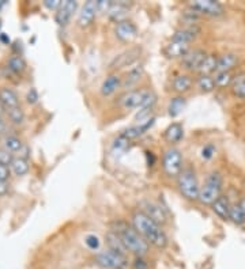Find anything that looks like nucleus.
<instances>
[{
  "label": "nucleus",
  "mask_w": 245,
  "mask_h": 269,
  "mask_svg": "<svg viewBox=\"0 0 245 269\" xmlns=\"http://www.w3.org/2000/svg\"><path fill=\"white\" fill-rule=\"evenodd\" d=\"M211 208H213V212L221 218L222 220H227L229 219V215H230V203H229V199L226 196H222L221 194L220 197L217 200L214 201L211 204Z\"/></svg>",
  "instance_id": "obj_17"
},
{
  "label": "nucleus",
  "mask_w": 245,
  "mask_h": 269,
  "mask_svg": "<svg viewBox=\"0 0 245 269\" xmlns=\"http://www.w3.org/2000/svg\"><path fill=\"white\" fill-rule=\"evenodd\" d=\"M192 78L189 75H185V74H180L177 75L175 79H173V90L178 93V94H182V93H187L192 87Z\"/></svg>",
  "instance_id": "obj_25"
},
{
  "label": "nucleus",
  "mask_w": 245,
  "mask_h": 269,
  "mask_svg": "<svg viewBox=\"0 0 245 269\" xmlns=\"http://www.w3.org/2000/svg\"><path fill=\"white\" fill-rule=\"evenodd\" d=\"M14 161L13 155L10 154V151L8 150H0V163L1 165H6V166H8V165H11Z\"/></svg>",
  "instance_id": "obj_40"
},
{
  "label": "nucleus",
  "mask_w": 245,
  "mask_h": 269,
  "mask_svg": "<svg viewBox=\"0 0 245 269\" xmlns=\"http://www.w3.org/2000/svg\"><path fill=\"white\" fill-rule=\"evenodd\" d=\"M189 8L199 15H207V17H220L225 14L223 6L215 0H195L189 3Z\"/></svg>",
  "instance_id": "obj_7"
},
{
  "label": "nucleus",
  "mask_w": 245,
  "mask_h": 269,
  "mask_svg": "<svg viewBox=\"0 0 245 269\" xmlns=\"http://www.w3.org/2000/svg\"><path fill=\"white\" fill-rule=\"evenodd\" d=\"M182 21H184V23L187 26H195L200 21V15L189 8L188 11H185V13L182 14Z\"/></svg>",
  "instance_id": "obj_36"
},
{
  "label": "nucleus",
  "mask_w": 245,
  "mask_h": 269,
  "mask_svg": "<svg viewBox=\"0 0 245 269\" xmlns=\"http://www.w3.org/2000/svg\"><path fill=\"white\" fill-rule=\"evenodd\" d=\"M97 13H98V10H97V1H94V0L86 1L83 4V7H82L79 15H78V23H79V26L88 27V26L91 25Z\"/></svg>",
  "instance_id": "obj_13"
},
{
  "label": "nucleus",
  "mask_w": 245,
  "mask_h": 269,
  "mask_svg": "<svg viewBox=\"0 0 245 269\" xmlns=\"http://www.w3.org/2000/svg\"><path fill=\"white\" fill-rule=\"evenodd\" d=\"M140 55H142V48L140 46H131V48H128V49L121 52L120 55L114 57L113 62L111 63V68L121 69L130 67V65L138 62Z\"/></svg>",
  "instance_id": "obj_9"
},
{
  "label": "nucleus",
  "mask_w": 245,
  "mask_h": 269,
  "mask_svg": "<svg viewBox=\"0 0 245 269\" xmlns=\"http://www.w3.org/2000/svg\"><path fill=\"white\" fill-rule=\"evenodd\" d=\"M6 4V0H0V10H1V7Z\"/></svg>",
  "instance_id": "obj_51"
},
{
  "label": "nucleus",
  "mask_w": 245,
  "mask_h": 269,
  "mask_svg": "<svg viewBox=\"0 0 245 269\" xmlns=\"http://www.w3.org/2000/svg\"><path fill=\"white\" fill-rule=\"evenodd\" d=\"M8 177H10V169H8V166L0 163V181L6 182L8 180Z\"/></svg>",
  "instance_id": "obj_44"
},
{
  "label": "nucleus",
  "mask_w": 245,
  "mask_h": 269,
  "mask_svg": "<svg viewBox=\"0 0 245 269\" xmlns=\"http://www.w3.org/2000/svg\"><path fill=\"white\" fill-rule=\"evenodd\" d=\"M207 57V53L203 49H189L184 56L181 57V65L189 71H196L200 68L201 63Z\"/></svg>",
  "instance_id": "obj_11"
},
{
  "label": "nucleus",
  "mask_w": 245,
  "mask_h": 269,
  "mask_svg": "<svg viewBox=\"0 0 245 269\" xmlns=\"http://www.w3.org/2000/svg\"><path fill=\"white\" fill-rule=\"evenodd\" d=\"M0 102L1 105L7 109H13V107L19 106V98L17 93L13 88L1 87L0 88Z\"/></svg>",
  "instance_id": "obj_24"
},
{
  "label": "nucleus",
  "mask_w": 245,
  "mask_h": 269,
  "mask_svg": "<svg viewBox=\"0 0 245 269\" xmlns=\"http://www.w3.org/2000/svg\"><path fill=\"white\" fill-rule=\"evenodd\" d=\"M76 7H78V3H76L75 0H67V1H64L62 7L57 10L56 15H55V21H56L57 25H67L69 21H71V18H72L74 13H75Z\"/></svg>",
  "instance_id": "obj_14"
},
{
  "label": "nucleus",
  "mask_w": 245,
  "mask_h": 269,
  "mask_svg": "<svg viewBox=\"0 0 245 269\" xmlns=\"http://www.w3.org/2000/svg\"><path fill=\"white\" fill-rule=\"evenodd\" d=\"M4 147L10 152H18V151L22 150L23 144L21 142V139H18L17 136H7L4 139Z\"/></svg>",
  "instance_id": "obj_35"
},
{
  "label": "nucleus",
  "mask_w": 245,
  "mask_h": 269,
  "mask_svg": "<svg viewBox=\"0 0 245 269\" xmlns=\"http://www.w3.org/2000/svg\"><path fill=\"white\" fill-rule=\"evenodd\" d=\"M232 91L240 100H245V72H240L234 75L232 82Z\"/></svg>",
  "instance_id": "obj_27"
},
{
  "label": "nucleus",
  "mask_w": 245,
  "mask_h": 269,
  "mask_svg": "<svg viewBox=\"0 0 245 269\" xmlns=\"http://www.w3.org/2000/svg\"><path fill=\"white\" fill-rule=\"evenodd\" d=\"M184 106H185V100L182 97H175V98H172L169 102V107H168L170 117H177L182 112Z\"/></svg>",
  "instance_id": "obj_31"
},
{
  "label": "nucleus",
  "mask_w": 245,
  "mask_h": 269,
  "mask_svg": "<svg viewBox=\"0 0 245 269\" xmlns=\"http://www.w3.org/2000/svg\"><path fill=\"white\" fill-rule=\"evenodd\" d=\"M182 136H184V129H182L181 124H178V123L170 124L165 131V139L169 143H178L182 139Z\"/></svg>",
  "instance_id": "obj_26"
},
{
  "label": "nucleus",
  "mask_w": 245,
  "mask_h": 269,
  "mask_svg": "<svg viewBox=\"0 0 245 269\" xmlns=\"http://www.w3.org/2000/svg\"><path fill=\"white\" fill-rule=\"evenodd\" d=\"M189 49H191V48H189V44H187V42H181V41H175V40H172L169 44L166 45L165 53H166V56L170 57V59H177V57L184 56Z\"/></svg>",
  "instance_id": "obj_21"
},
{
  "label": "nucleus",
  "mask_w": 245,
  "mask_h": 269,
  "mask_svg": "<svg viewBox=\"0 0 245 269\" xmlns=\"http://www.w3.org/2000/svg\"><path fill=\"white\" fill-rule=\"evenodd\" d=\"M8 117L13 121L14 124H22L23 120H25V113L21 107H13V109H8Z\"/></svg>",
  "instance_id": "obj_37"
},
{
  "label": "nucleus",
  "mask_w": 245,
  "mask_h": 269,
  "mask_svg": "<svg viewBox=\"0 0 245 269\" xmlns=\"http://www.w3.org/2000/svg\"><path fill=\"white\" fill-rule=\"evenodd\" d=\"M229 219L232 220L236 225H244L245 223V211L241 208L240 204H234L230 208V215Z\"/></svg>",
  "instance_id": "obj_33"
},
{
  "label": "nucleus",
  "mask_w": 245,
  "mask_h": 269,
  "mask_svg": "<svg viewBox=\"0 0 245 269\" xmlns=\"http://www.w3.org/2000/svg\"><path fill=\"white\" fill-rule=\"evenodd\" d=\"M0 41H1V42H6V44H8V42H10V37H7L6 34H3V33H1V34H0Z\"/></svg>",
  "instance_id": "obj_48"
},
{
  "label": "nucleus",
  "mask_w": 245,
  "mask_h": 269,
  "mask_svg": "<svg viewBox=\"0 0 245 269\" xmlns=\"http://www.w3.org/2000/svg\"><path fill=\"white\" fill-rule=\"evenodd\" d=\"M177 186L182 197L189 201L199 200L200 185L198 182L195 169L194 167H184L180 175L177 177Z\"/></svg>",
  "instance_id": "obj_3"
},
{
  "label": "nucleus",
  "mask_w": 245,
  "mask_h": 269,
  "mask_svg": "<svg viewBox=\"0 0 245 269\" xmlns=\"http://www.w3.org/2000/svg\"><path fill=\"white\" fill-rule=\"evenodd\" d=\"M213 154H214L213 145H206V147L201 150V157L204 158V159H210V158L213 157Z\"/></svg>",
  "instance_id": "obj_45"
},
{
  "label": "nucleus",
  "mask_w": 245,
  "mask_h": 269,
  "mask_svg": "<svg viewBox=\"0 0 245 269\" xmlns=\"http://www.w3.org/2000/svg\"><path fill=\"white\" fill-rule=\"evenodd\" d=\"M156 103H157V95L154 94L153 91H150V94L147 95V98L145 100V102L140 105V107L138 109V112L135 114V120H136V121H140V120L143 119H150L149 116H150L151 112H153Z\"/></svg>",
  "instance_id": "obj_18"
},
{
  "label": "nucleus",
  "mask_w": 245,
  "mask_h": 269,
  "mask_svg": "<svg viewBox=\"0 0 245 269\" xmlns=\"http://www.w3.org/2000/svg\"><path fill=\"white\" fill-rule=\"evenodd\" d=\"M196 84H198V87H199L201 93H211L217 87L214 76L211 75H200L196 81Z\"/></svg>",
  "instance_id": "obj_29"
},
{
  "label": "nucleus",
  "mask_w": 245,
  "mask_h": 269,
  "mask_svg": "<svg viewBox=\"0 0 245 269\" xmlns=\"http://www.w3.org/2000/svg\"><path fill=\"white\" fill-rule=\"evenodd\" d=\"M38 100V94L37 91H36V88H30V91L27 93V102L29 103H34V102H37Z\"/></svg>",
  "instance_id": "obj_46"
},
{
  "label": "nucleus",
  "mask_w": 245,
  "mask_h": 269,
  "mask_svg": "<svg viewBox=\"0 0 245 269\" xmlns=\"http://www.w3.org/2000/svg\"><path fill=\"white\" fill-rule=\"evenodd\" d=\"M240 206H241V208H243V209H244V211H245V197H244V199H243V200H241V203H240Z\"/></svg>",
  "instance_id": "obj_50"
},
{
  "label": "nucleus",
  "mask_w": 245,
  "mask_h": 269,
  "mask_svg": "<svg viewBox=\"0 0 245 269\" xmlns=\"http://www.w3.org/2000/svg\"><path fill=\"white\" fill-rule=\"evenodd\" d=\"M222 189V178L218 173H211L208 175L204 185L200 186L199 192V201L204 206H211L214 201L221 196Z\"/></svg>",
  "instance_id": "obj_4"
},
{
  "label": "nucleus",
  "mask_w": 245,
  "mask_h": 269,
  "mask_svg": "<svg viewBox=\"0 0 245 269\" xmlns=\"http://www.w3.org/2000/svg\"><path fill=\"white\" fill-rule=\"evenodd\" d=\"M239 63V57L234 53H225L218 57L215 72H230Z\"/></svg>",
  "instance_id": "obj_20"
},
{
  "label": "nucleus",
  "mask_w": 245,
  "mask_h": 269,
  "mask_svg": "<svg viewBox=\"0 0 245 269\" xmlns=\"http://www.w3.org/2000/svg\"><path fill=\"white\" fill-rule=\"evenodd\" d=\"M162 169L170 178H177L184 169L181 151L176 147H170L165 151L162 157Z\"/></svg>",
  "instance_id": "obj_5"
},
{
  "label": "nucleus",
  "mask_w": 245,
  "mask_h": 269,
  "mask_svg": "<svg viewBox=\"0 0 245 269\" xmlns=\"http://www.w3.org/2000/svg\"><path fill=\"white\" fill-rule=\"evenodd\" d=\"M199 33H200V27L198 25L185 26V27H182V29H178V30L175 33V36H173L172 40L189 44L192 40H195V38L199 36Z\"/></svg>",
  "instance_id": "obj_19"
},
{
  "label": "nucleus",
  "mask_w": 245,
  "mask_h": 269,
  "mask_svg": "<svg viewBox=\"0 0 245 269\" xmlns=\"http://www.w3.org/2000/svg\"><path fill=\"white\" fill-rule=\"evenodd\" d=\"M143 65H136V67H132L128 72L126 74V78H123V83H121V87L123 88H131L132 86H135L143 76Z\"/></svg>",
  "instance_id": "obj_23"
},
{
  "label": "nucleus",
  "mask_w": 245,
  "mask_h": 269,
  "mask_svg": "<svg viewBox=\"0 0 245 269\" xmlns=\"http://www.w3.org/2000/svg\"><path fill=\"white\" fill-rule=\"evenodd\" d=\"M4 131H6V124H4V121H3L1 116H0V133Z\"/></svg>",
  "instance_id": "obj_49"
},
{
  "label": "nucleus",
  "mask_w": 245,
  "mask_h": 269,
  "mask_svg": "<svg viewBox=\"0 0 245 269\" xmlns=\"http://www.w3.org/2000/svg\"><path fill=\"white\" fill-rule=\"evenodd\" d=\"M105 241H107L108 248L111 249V250L117 251V253H121V254H126L128 253V249L126 248V245L123 242V239L119 237V234L117 232H114L113 230H111V231H108L105 234Z\"/></svg>",
  "instance_id": "obj_22"
},
{
  "label": "nucleus",
  "mask_w": 245,
  "mask_h": 269,
  "mask_svg": "<svg viewBox=\"0 0 245 269\" xmlns=\"http://www.w3.org/2000/svg\"><path fill=\"white\" fill-rule=\"evenodd\" d=\"M85 242H86V245H88L91 250L98 249V246H100V239L95 237V235H88L86 239H85Z\"/></svg>",
  "instance_id": "obj_41"
},
{
  "label": "nucleus",
  "mask_w": 245,
  "mask_h": 269,
  "mask_svg": "<svg viewBox=\"0 0 245 269\" xmlns=\"http://www.w3.org/2000/svg\"><path fill=\"white\" fill-rule=\"evenodd\" d=\"M132 268L134 269H149V263L145 260L143 256H135L132 261Z\"/></svg>",
  "instance_id": "obj_39"
},
{
  "label": "nucleus",
  "mask_w": 245,
  "mask_h": 269,
  "mask_svg": "<svg viewBox=\"0 0 245 269\" xmlns=\"http://www.w3.org/2000/svg\"><path fill=\"white\" fill-rule=\"evenodd\" d=\"M113 1H108V0H98L97 1V10L102 14H108L109 8L112 7Z\"/></svg>",
  "instance_id": "obj_42"
},
{
  "label": "nucleus",
  "mask_w": 245,
  "mask_h": 269,
  "mask_svg": "<svg viewBox=\"0 0 245 269\" xmlns=\"http://www.w3.org/2000/svg\"><path fill=\"white\" fill-rule=\"evenodd\" d=\"M111 230L119 234L128 251L134 253L135 256H146L149 253V242L134 228V226L127 223L126 220H114Z\"/></svg>",
  "instance_id": "obj_2"
},
{
  "label": "nucleus",
  "mask_w": 245,
  "mask_h": 269,
  "mask_svg": "<svg viewBox=\"0 0 245 269\" xmlns=\"http://www.w3.org/2000/svg\"><path fill=\"white\" fill-rule=\"evenodd\" d=\"M7 192H8V185H7V182L0 181V196H4Z\"/></svg>",
  "instance_id": "obj_47"
},
{
  "label": "nucleus",
  "mask_w": 245,
  "mask_h": 269,
  "mask_svg": "<svg viewBox=\"0 0 245 269\" xmlns=\"http://www.w3.org/2000/svg\"><path fill=\"white\" fill-rule=\"evenodd\" d=\"M130 6H131V4H128L126 1L112 3V7H111L109 11H108L109 18L113 19L116 23L123 22V21H127V15H128V11H130Z\"/></svg>",
  "instance_id": "obj_16"
},
{
  "label": "nucleus",
  "mask_w": 245,
  "mask_h": 269,
  "mask_svg": "<svg viewBox=\"0 0 245 269\" xmlns=\"http://www.w3.org/2000/svg\"><path fill=\"white\" fill-rule=\"evenodd\" d=\"M140 211H143L147 216H150L154 222H157L158 225H165L168 222V216H166L165 209L156 201H142L140 203Z\"/></svg>",
  "instance_id": "obj_10"
},
{
  "label": "nucleus",
  "mask_w": 245,
  "mask_h": 269,
  "mask_svg": "<svg viewBox=\"0 0 245 269\" xmlns=\"http://www.w3.org/2000/svg\"><path fill=\"white\" fill-rule=\"evenodd\" d=\"M114 34L121 42H132L135 38L138 37V27L134 22L127 19V21L116 23Z\"/></svg>",
  "instance_id": "obj_12"
},
{
  "label": "nucleus",
  "mask_w": 245,
  "mask_h": 269,
  "mask_svg": "<svg viewBox=\"0 0 245 269\" xmlns=\"http://www.w3.org/2000/svg\"><path fill=\"white\" fill-rule=\"evenodd\" d=\"M11 169H13L14 174L18 175H25L27 171H29V162H27V159L23 157H18V158H14L13 163H11Z\"/></svg>",
  "instance_id": "obj_30"
},
{
  "label": "nucleus",
  "mask_w": 245,
  "mask_h": 269,
  "mask_svg": "<svg viewBox=\"0 0 245 269\" xmlns=\"http://www.w3.org/2000/svg\"><path fill=\"white\" fill-rule=\"evenodd\" d=\"M0 30H1V21H0ZM1 34V33H0Z\"/></svg>",
  "instance_id": "obj_52"
},
{
  "label": "nucleus",
  "mask_w": 245,
  "mask_h": 269,
  "mask_svg": "<svg viewBox=\"0 0 245 269\" xmlns=\"http://www.w3.org/2000/svg\"><path fill=\"white\" fill-rule=\"evenodd\" d=\"M130 140H127L121 133H120L119 136L116 138V140L113 142V150L117 151V152H123V151L127 150V147L130 145Z\"/></svg>",
  "instance_id": "obj_38"
},
{
  "label": "nucleus",
  "mask_w": 245,
  "mask_h": 269,
  "mask_svg": "<svg viewBox=\"0 0 245 269\" xmlns=\"http://www.w3.org/2000/svg\"><path fill=\"white\" fill-rule=\"evenodd\" d=\"M26 68V63L25 60L19 55H15L13 56L10 60H8V69L13 71L14 74H21L22 71H25Z\"/></svg>",
  "instance_id": "obj_34"
},
{
  "label": "nucleus",
  "mask_w": 245,
  "mask_h": 269,
  "mask_svg": "<svg viewBox=\"0 0 245 269\" xmlns=\"http://www.w3.org/2000/svg\"><path fill=\"white\" fill-rule=\"evenodd\" d=\"M233 78H234V76L232 75V72H215V76H214L215 86L221 88L232 86Z\"/></svg>",
  "instance_id": "obj_32"
},
{
  "label": "nucleus",
  "mask_w": 245,
  "mask_h": 269,
  "mask_svg": "<svg viewBox=\"0 0 245 269\" xmlns=\"http://www.w3.org/2000/svg\"><path fill=\"white\" fill-rule=\"evenodd\" d=\"M62 1L60 0H45L44 6L48 8V10H59L62 7Z\"/></svg>",
  "instance_id": "obj_43"
},
{
  "label": "nucleus",
  "mask_w": 245,
  "mask_h": 269,
  "mask_svg": "<svg viewBox=\"0 0 245 269\" xmlns=\"http://www.w3.org/2000/svg\"><path fill=\"white\" fill-rule=\"evenodd\" d=\"M149 94H150V90H145V88L128 90L126 94L120 97L119 103L124 109H139Z\"/></svg>",
  "instance_id": "obj_8"
},
{
  "label": "nucleus",
  "mask_w": 245,
  "mask_h": 269,
  "mask_svg": "<svg viewBox=\"0 0 245 269\" xmlns=\"http://www.w3.org/2000/svg\"><path fill=\"white\" fill-rule=\"evenodd\" d=\"M217 60H218V57L215 55H207L204 62L201 63L200 68L198 69V72L200 75H211L213 72H215V68H217Z\"/></svg>",
  "instance_id": "obj_28"
},
{
  "label": "nucleus",
  "mask_w": 245,
  "mask_h": 269,
  "mask_svg": "<svg viewBox=\"0 0 245 269\" xmlns=\"http://www.w3.org/2000/svg\"><path fill=\"white\" fill-rule=\"evenodd\" d=\"M95 263L104 269H127L130 265L128 257L126 254H121L111 249L100 251L95 256Z\"/></svg>",
  "instance_id": "obj_6"
},
{
  "label": "nucleus",
  "mask_w": 245,
  "mask_h": 269,
  "mask_svg": "<svg viewBox=\"0 0 245 269\" xmlns=\"http://www.w3.org/2000/svg\"><path fill=\"white\" fill-rule=\"evenodd\" d=\"M123 83V78H120L117 74H111L105 78V81L101 84V94L104 97H109V95L114 94Z\"/></svg>",
  "instance_id": "obj_15"
},
{
  "label": "nucleus",
  "mask_w": 245,
  "mask_h": 269,
  "mask_svg": "<svg viewBox=\"0 0 245 269\" xmlns=\"http://www.w3.org/2000/svg\"><path fill=\"white\" fill-rule=\"evenodd\" d=\"M131 222L134 228L145 238L146 241L149 242V245L156 246L157 249H165L168 246L169 239H168L166 232L162 230L161 225L154 222L143 211L138 209V211L132 213Z\"/></svg>",
  "instance_id": "obj_1"
}]
</instances>
